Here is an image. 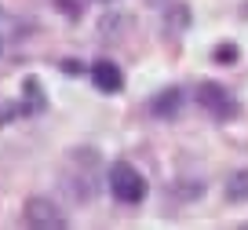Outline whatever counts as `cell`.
Masks as SVG:
<instances>
[{
	"label": "cell",
	"instance_id": "1",
	"mask_svg": "<svg viewBox=\"0 0 248 230\" xmlns=\"http://www.w3.org/2000/svg\"><path fill=\"white\" fill-rule=\"evenodd\" d=\"M109 194H113L121 205H139L142 197H146V179H142V172L135 168V164L128 161H117L113 168H109Z\"/></svg>",
	"mask_w": 248,
	"mask_h": 230
},
{
	"label": "cell",
	"instance_id": "2",
	"mask_svg": "<svg viewBox=\"0 0 248 230\" xmlns=\"http://www.w3.org/2000/svg\"><path fill=\"white\" fill-rule=\"evenodd\" d=\"M197 106H204L216 121H233V117L241 114L237 99H233L230 92H226L223 84H216V81H204V84H197Z\"/></svg>",
	"mask_w": 248,
	"mask_h": 230
},
{
	"label": "cell",
	"instance_id": "3",
	"mask_svg": "<svg viewBox=\"0 0 248 230\" xmlns=\"http://www.w3.org/2000/svg\"><path fill=\"white\" fill-rule=\"evenodd\" d=\"M22 223H26V227H33V230H66V227H70L66 215H62L47 197H30V201H26Z\"/></svg>",
	"mask_w": 248,
	"mask_h": 230
},
{
	"label": "cell",
	"instance_id": "4",
	"mask_svg": "<svg viewBox=\"0 0 248 230\" xmlns=\"http://www.w3.org/2000/svg\"><path fill=\"white\" fill-rule=\"evenodd\" d=\"M92 81H95V88H99V92H106V95H113V92H121V88H124V73H121L109 59H99V62L92 66Z\"/></svg>",
	"mask_w": 248,
	"mask_h": 230
},
{
	"label": "cell",
	"instance_id": "5",
	"mask_svg": "<svg viewBox=\"0 0 248 230\" xmlns=\"http://www.w3.org/2000/svg\"><path fill=\"white\" fill-rule=\"evenodd\" d=\"M26 106H18V117H33L44 110V95H40V81L37 77H26Z\"/></svg>",
	"mask_w": 248,
	"mask_h": 230
},
{
	"label": "cell",
	"instance_id": "6",
	"mask_svg": "<svg viewBox=\"0 0 248 230\" xmlns=\"http://www.w3.org/2000/svg\"><path fill=\"white\" fill-rule=\"evenodd\" d=\"M179 106H183V92H179V88H168V92H161L154 99V114L157 117H175Z\"/></svg>",
	"mask_w": 248,
	"mask_h": 230
},
{
	"label": "cell",
	"instance_id": "7",
	"mask_svg": "<svg viewBox=\"0 0 248 230\" xmlns=\"http://www.w3.org/2000/svg\"><path fill=\"white\" fill-rule=\"evenodd\" d=\"M226 201H233V205H245L248 201V168L233 172L230 183H226Z\"/></svg>",
	"mask_w": 248,
	"mask_h": 230
},
{
	"label": "cell",
	"instance_id": "8",
	"mask_svg": "<svg viewBox=\"0 0 248 230\" xmlns=\"http://www.w3.org/2000/svg\"><path fill=\"white\" fill-rule=\"evenodd\" d=\"M216 62H237V48L233 44H219L216 48Z\"/></svg>",
	"mask_w": 248,
	"mask_h": 230
},
{
	"label": "cell",
	"instance_id": "9",
	"mask_svg": "<svg viewBox=\"0 0 248 230\" xmlns=\"http://www.w3.org/2000/svg\"><path fill=\"white\" fill-rule=\"evenodd\" d=\"M59 8H62V15L80 18V4H73V0H59Z\"/></svg>",
	"mask_w": 248,
	"mask_h": 230
},
{
	"label": "cell",
	"instance_id": "10",
	"mask_svg": "<svg viewBox=\"0 0 248 230\" xmlns=\"http://www.w3.org/2000/svg\"><path fill=\"white\" fill-rule=\"evenodd\" d=\"M80 69H84V66H80L77 59H66V62H62V73H70V77H73V73H80Z\"/></svg>",
	"mask_w": 248,
	"mask_h": 230
},
{
	"label": "cell",
	"instance_id": "11",
	"mask_svg": "<svg viewBox=\"0 0 248 230\" xmlns=\"http://www.w3.org/2000/svg\"><path fill=\"white\" fill-rule=\"evenodd\" d=\"M99 4H113V0H99Z\"/></svg>",
	"mask_w": 248,
	"mask_h": 230
}]
</instances>
